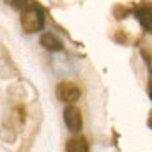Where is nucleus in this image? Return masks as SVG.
<instances>
[{"instance_id":"obj_4","label":"nucleus","mask_w":152,"mask_h":152,"mask_svg":"<svg viewBox=\"0 0 152 152\" xmlns=\"http://www.w3.org/2000/svg\"><path fill=\"white\" fill-rule=\"evenodd\" d=\"M134 16L136 20L140 21L142 28L145 32H151L152 34V9L147 5H142V7H136L134 9Z\"/></svg>"},{"instance_id":"obj_8","label":"nucleus","mask_w":152,"mask_h":152,"mask_svg":"<svg viewBox=\"0 0 152 152\" xmlns=\"http://www.w3.org/2000/svg\"><path fill=\"white\" fill-rule=\"evenodd\" d=\"M142 57H143V60H145V64L149 67V75H152V55L147 50H142Z\"/></svg>"},{"instance_id":"obj_5","label":"nucleus","mask_w":152,"mask_h":152,"mask_svg":"<svg viewBox=\"0 0 152 152\" xmlns=\"http://www.w3.org/2000/svg\"><path fill=\"white\" fill-rule=\"evenodd\" d=\"M66 152H90L87 138H83V136L69 138L66 143Z\"/></svg>"},{"instance_id":"obj_9","label":"nucleus","mask_w":152,"mask_h":152,"mask_svg":"<svg viewBox=\"0 0 152 152\" xmlns=\"http://www.w3.org/2000/svg\"><path fill=\"white\" fill-rule=\"evenodd\" d=\"M147 92H149V97H151V101H152V80L149 81V85H147Z\"/></svg>"},{"instance_id":"obj_6","label":"nucleus","mask_w":152,"mask_h":152,"mask_svg":"<svg viewBox=\"0 0 152 152\" xmlns=\"http://www.w3.org/2000/svg\"><path fill=\"white\" fill-rule=\"evenodd\" d=\"M41 44H42V48H46L50 51H60L62 50V42L55 37L53 34H50V32L41 36Z\"/></svg>"},{"instance_id":"obj_3","label":"nucleus","mask_w":152,"mask_h":152,"mask_svg":"<svg viewBox=\"0 0 152 152\" xmlns=\"http://www.w3.org/2000/svg\"><path fill=\"white\" fill-rule=\"evenodd\" d=\"M64 122L67 126V129L71 133H80L83 127V118H81V112L76 108L75 104H67L64 108Z\"/></svg>"},{"instance_id":"obj_2","label":"nucleus","mask_w":152,"mask_h":152,"mask_svg":"<svg viewBox=\"0 0 152 152\" xmlns=\"http://www.w3.org/2000/svg\"><path fill=\"white\" fill-rule=\"evenodd\" d=\"M55 94H57V99L62 101V103H67V104H73L75 101L80 99L81 96V90L80 87L73 83V81H60L55 88Z\"/></svg>"},{"instance_id":"obj_1","label":"nucleus","mask_w":152,"mask_h":152,"mask_svg":"<svg viewBox=\"0 0 152 152\" xmlns=\"http://www.w3.org/2000/svg\"><path fill=\"white\" fill-rule=\"evenodd\" d=\"M21 28L27 34H34L42 30L44 27V12L39 5H28L23 12H21Z\"/></svg>"},{"instance_id":"obj_10","label":"nucleus","mask_w":152,"mask_h":152,"mask_svg":"<svg viewBox=\"0 0 152 152\" xmlns=\"http://www.w3.org/2000/svg\"><path fill=\"white\" fill-rule=\"evenodd\" d=\"M149 126H151V129H152V112L149 113Z\"/></svg>"},{"instance_id":"obj_7","label":"nucleus","mask_w":152,"mask_h":152,"mask_svg":"<svg viewBox=\"0 0 152 152\" xmlns=\"http://www.w3.org/2000/svg\"><path fill=\"white\" fill-rule=\"evenodd\" d=\"M5 2H7L9 5H12L14 9H23V11H25V9L28 7V2H27V0H5Z\"/></svg>"}]
</instances>
